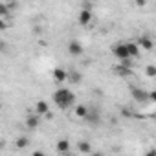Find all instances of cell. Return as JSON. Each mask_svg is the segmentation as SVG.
Masks as SVG:
<instances>
[{"label": "cell", "instance_id": "44dd1931", "mask_svg": "<svg viewBox=\"0 0 156 156\" xmlns=\"http://www.w3.org/2000/svg\"><path fill=\"white\" fill-rule=\"evenodd\" d=\"M4 48H6V44H4L2 41H0V50H4Z\"/></svg>", "mask_w": 156, "mask_h": 156}, {"label": "cell", "instance_id": "3957f363", "mask_svg": "<svg viewBox=\"0 0 156 156\" xmlns=\"http://www.w3.org/2000/svg\"><path fill=\"white\" fill-rule=\"evenodd\" d=\"M83 51H85V48H83V44H81V42L72 41V42L68 44V53H70V55H73V57L83 55Z\"/></svg>", "mask_w": 156, "mask_h": 156}, {"label": "cell", "instance_id": "8992f818", "mask_svg": "<svg viewBox=\"0 0 156 156\" xmlns=\"http://www.w3.org/2000/svg\"><path fill=\"white\" fill-rule=\"evenodd\" d=\"M125 46H127V53H129L130 59L140 55V46H138L136 42H125Z\"/></svg>", "mask_w": 156, "mask_h": 156}, {"label": "cell", "instance_id": "52a82bcc", "mask_svg": "<svg viewBox=\"0 0 156 156\" xmlns=\"http://www.w3.org/2000/svg\"><path fill=\"white\" fill-rule=\"evenodd\" d=\"M132 98L136 101H149V92L140 90V88H132Z\"/></svg>", "mask_w": 156, "mask_h": 156}, {"label": "cell", "instance_id": "2e32d148", "mask_svg": "<svg viewBox=\"0 0 156 156\" xmlns=\"http://www.w3.org/2000/svg\"><path fill=\"white\" fill-rule=\"evenodd\" d=\"M145 72H147V75H149V77H154V75H156V66H154V64H149Z\"/></svg>", "mask_w": 156, "mask_h": 156}, {"label": "cell", "instance_id": "5b68a950", "mask_svg": "<svg viewBox=\"0 0 156 156\" xmlns=\"http://www.w3.org/2000/svg\"><path fill=\"white\" fill-rule=\"evenodd\" d=\"M112 53L118 57V59H130L129 57V53H127V46L125 44H118V46H114V50H112Z\"/></svg>", "mask_w": 156, "mask_h": 156}, {"label": "cell", "instance_id": "d6986e66", "mask_svg": "<svg viewBox=\"0 0 156 156\" xmlns=\"http://www.w3.org/2000/svg\"><path fill=\"white\" fill-rule=\"evenodd\" d=\"M6 28H8V24H6V22L2 20V17H0V31H4Z\"/></svg>", "mask_w": 156, "mask_h": 156}, {"label": "cell", "instance_id": "30bf717a", "mask_svg": "<svg viewBox=\"0 0 156 156\" xmlns=\"http://www.w3.org/2000/svg\"><path fill=\"white\" fill-rule=\"evenodd\" d=\"M26 127H28V129H37V127H39V114L30 116V118L26 119Z\"/></svg>", "mask_w": 156, "mask_h": 156}, {"label": "cell", "instance_id": "ffe728a7", "mask_svg": "<svg viewBox=\"0 0 156 156\" xmlns=\"http://www.w3.org/2000/svg\"><path fill=\"white\" fill-rule=\"evenodd\" d=\"M136 4L138 6H145V0H136Z\"/></svg>", "mask_w": 156, "mask_h": 156}, {"label": "cell", "instance_id": "5bb4252c", "mask_svg": "<svg viewBox=\"0 0 156 156\" xmlns=\"http://www.w3.org/2000/svg\"><path fill=\"white\" fill-rule=\"evenodd\" d=\"M77 149H79L81 152H90V151H92V147H90V143H88V141H79Z\"/></svg>", "mask_w": 156, "mask_h": 156}, {"label": "cell", "instance_id": "4fadbf2b", "mask_svg": "<svg viewBox=\"0 0 156 156\" xmlns=\"http://www.w3.org/2000/svg\"><path fill=\"white\" fill-rule=\"evenodd\" d=\"M66 81L79 83V81H81V73H77V72H68V79H66Z\"/></svg>", "mask_w": 156, "mask_h": 156}, {"label": "cell", "instance_id": "ba28073f", "mask_svg": "<svg viewBox=\"0 0 156 156\" xmlns=\"http://www.w3.org/2000/svg\"><path fill=\"white\" fill-rule=\"evenodd\" d=\"M35 112H37L39 116H44V114H48V112H50V107H48V103H46V101H37V105H35Z\"/></svg>", "mask_w": 156, "mask_h": 156}, {"label": "cell", "instance_id": "8fae6325", "mask_svg": "<svg viewBox=\"0 0 156 156\" xmlns=\"http://www.w3.org/2000/svg\"><path fill=\"white\" fill-rule=\"evenodd\" d=\"M70 151V141L68 140H59L57 141V152H68Z\"/></svg>", "mask_w": 156, "mask_h": 156}, {"label": "cell", "instance_id": "6da1fadb", "mask_svg": "<svg viewBox=\"0 0 156 156\" xmlns=\"http://www.w3.org/2000/svg\"><path fill=\"white\" fill-rule=\"evenodd\" d=\"M53 103L59 107V108H70L72 105H73V101H75V96H73V92L72 90H68V88H59V90H55L53 92Z\"/></svg>", "mask_w": 156, "mask_h": 156}, {"label": "cell", "instance_id": "ac0fdd59", "mask_svg": "<svg viewBox=\"0 0 156 156\" xmlns=\"http://www.w3.org/2000/svg\"><path fill=\"white\" fill-rule=\"evenodd\" d=\"M6 6H8V9L11 11V9H15V8H17V2H15V0H9V2H8Z\"/></svg>", "mask_w": 156, "mask_h": 156}, {"label": "cell", "instance_id": "7a4b0ae2", "mask_svg": "<svg viewBox=\"0 0 156 156\" xmlns=\"http://www.w3.org/2000/svg\"><path fill=\"white\" fill-rule=\"evenodd\" d=\"M51 77H53V81H55V83H64V81L68 79V72H66L62 66H57V68H53Z\"/></svg>", "mask_w": 156, "mask_h": 156}, {"label": "cell", "instance_id": "277c9868", "mask_svg": "<svg viewBox=\"0 0 156 156\" xmlns=\"http://www.w3.org/2000/svg\"><path fill=\"white\" fill-rule=\"evenodd\" d=\"M90 20H92V11L83 8V9L79 11V24H81V26H88Z\"/></svg>", "mask_w": 156, "mask_h": 156}, {"label": "cell", "instance_id": "9a60e30c", "mask_svg": "<svg viewBox=\"0 0 156 156\" xmlns=\"http://www.w3.org/2000/svg\"><path fill=\"white\" fill-rule=\"evenodd\" d=\"M28 143H30V141H28V138H24V136H20V138L17 140V147H19V149L28 147Z\"/></svg>", "mask_w": 156, "mask_h": 156}, {"label": "cell", "instance_id": "e0dca14e", "mask_svg": "<svg viewBox=\"0 0 156 156\" xmlns=\"http://www.w3.org/2000/svg\"><path fill=\"white\" fill-rule=\"evenodd\" d=\"M8 13H9L8 6H6V4H0V17H4V15H8Z\"/></svg>", "mask_w": 156, "mask_h": 156}, {"label": "cell", "instance_id": "9c48e42d", "mask_svg": "<svg viewBox=\"0 0 156 156\" xmlns=\"http://www.w3.org/2000/svg\"><path fill=\"white\" fill-rule=\"evenodd\" d=\"M136 44H138L141 50H152V41H151L149 37H140Z\"/></svg>", "mask_w": 156, "mask_h": 156}, {"label": "cell", "instance_id": "7c38bea8", "mask_svg": "<svg viewBox=\"0 0 156 156\" xmlns=\"http://www.w3.org/2000/svg\"><path fill=\"white\" fill-rule=\"evenodd\" d=\"M75 116H77V118H87V116H88V108H87L85 105L75 107Z\"/></svg>", "mask_w": 156, "mask_h": 156}]
</instances>
